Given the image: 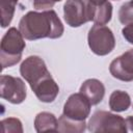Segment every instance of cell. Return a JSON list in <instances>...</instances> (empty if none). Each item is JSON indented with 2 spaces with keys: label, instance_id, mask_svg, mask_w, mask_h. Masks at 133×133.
Instances as JSON below:
<instances>
[{
  "label": "cell",
  "instance_id": "obj_1",
  "mask_svg": "<svg viewBox=\"0 0 133 133\" xmlns=\"http://www.w3.org/2000/svg\"><path fill=\"white\" fill-rule=\"evenodd\" d=\"M19 30L24 38L35 41L39 38H59L64 31V27L53 9L42 11H28L19 22Z\"/></svg>",
  "mask_w": 133,
  "mask_h": 133
},
{
  "label": "cell",
  "instance_id": "obj_2",
  "mask_svg": "<svg viewBox=\"0 0 133 133\" xmlns=\"http://www.w3.org/2000/svg\"><path fill=\"white\" fill-rule=\"evenodd\" d=\"M26 47L23 34L16 27H10L2 36L0 44V59L2 69L10 68L22 58V53Z\"/></svg>",
  "mask_w": 133,
  "mask_h": 133
},
{
  "label": "cell",
  "instance_id": "obj_3",
  "mask_svg": "<svg viewBox=\"0 0 133 133\" xmlns=\"http://www.w3.org/2000/svg\"><path fill=\"white\" fill-rule=\"evenodd\" d=\"M89 132H127L126 119L121 115L105 110H97L90 116L87 123Z\"/></svg>",
  "mask_w": 133,
  "mask_h": 133
},
{
  "label": "cell",
  "instance_id": "obj_4",
  "mask_svg": "<svg viewBox=\"0 0 133 133\" xmlns=\"http://www.w3.org/2000/svg\"><path fill=\"white\" fill-rule=\"evenodd\" d=\"M92 0H66L63 4V18L65 23L76 28L92 21Z\"/></svg>",
  "mask_w": 133,
  "mask_h": 133
},
{
  "label": "cell",
  "instance_id": "obj_5",
  "mask_svg": "<svg viewBox=\"0 0 133 133\" xmlns=\"http://www.w3.org/2000/svg\"><path fill=\"white\" fill-rule=\"evenodd\" d=\"M88 47L92 53L105 56L112 52L115 47V38L111 29L105 25L95 24L88 31Z\"/></svg>",
  "mask_w": 133,
  "mask_h": 133
},
{
  "label": "cell",
  "instance_id": "obj_6",
  "mask_svg": "<svg viewBox=\"0 0 133 133\" xmlns=\"http://www.w3.org/2000/svg\"><path fill=\"white\" fill-rule=\"evenodd\" d=\"M20 74L30 85V88L38 84L45 78L51 76L43 58L31 55L25 58L20 65Z\"/></svg>",
  "mask_w": 133,
  "mask_h": 133
},
{
  "label": "cell",
  "instance_id": "obj_7",
  "mask_svg": "<svg viewBox=\"0 0 133 133\" xmlns=\"http://www.w3.org/2000/svg\"><path fill=\"white\" fill-rule=\"evenodd\" d=\"M0 96L11 104H21L27 96L26 85L19 77L2 75L0 77Z\"/></svg>",
  "mask_w": 133,
  "mask_h": 133
},
{
  "label": "cell",
  "instance_id": "obj_8",
  "mask_svg": "<svg viewBox=\"0 0 133 133\" xmlns=\"http://www.w3.org/2000/svg\"><path fill=\"white\" fill-rule=\"evenodd\" d=\"M90 107L89 101L79 91L68 98L63 105L62 114L76 121H85L90 114Z\"/></svg>",
  "mask_w": 133,
  "mask_h": 133
},
{
  "label": "cell",
  "instance_id": "obj_9",
  "mask_svg": "<svg viewBox=\"0 0 133 133\" xmlns=\"http://www.w3.org/2000/svg\"><path fill=\"white\" fill-rule=\"evenodd\" d=\"M109 72L113 78L124 81H133V49L114 58L109 65Z\"/></svg>",
  "mask_w": 133,
  "mask_h": 133
},
{
  "label": "cell",
  "instance_id": "obj_10",
  "mask_svg": "<svg viewBox=\"0 0 133 133\" xmlns=\"http://www.w3.org/2000/svg\"><path fill=\"white\" fill-rule=\"evenodd\" d=\"M31 89L36 96V98L44 103H52L59 94L58 84L55 82L52 76L45 78Z\"/></svg>",
  "mask_w": 133,
  "mask_h": 133
},
{
  "label": "cell",
  "instance_id": "obj_11",
  "mask_svg": "<svg viewBox=\"0 0 133 133\" xmlns=\"http://www.w3.org/2000/svg\"><path fill=\"white\" fill-rule=\"evenodd\" d=\"M79 91L89 101L92 106L102 102L105 96V86L100 80L90 78L81 84Z\"/></svg>",
  "mask_w": 133,
  "mask_h": 133
},
{
  "label": "cell",
  "instance_id": "obj_12",
  "mask_svg": "<svg viewBox=\"0 0 133 133\" xmlns=\"http://www.w3.org/2000/svg\"><path fill=\"white\" fill-rule=\"evenodd\" d=\"M92 22L98 25H106L112 18V4L108 0H92Z\"/></svg>",
  "mask_w": 133,
  "mask_h": 133
},
{
  "label": "cell",
  "instance_id": "obj_13",
  "mask_svg": "<svg viewBox=\"0 0 133 133\" xmlns=\"http://www.w3.org/2000/svg\"><path fill=\"white\" fill-rule=\"evenodd\" d=\"M58 119L53 113L43 111L36 114L34 118V129L36 132H46V131H57Z\"/></svg>",
  "mask_w": 133,
  "mask_h": 133
},
{
  "label": "cell",
  "instance_id": "obj_14",
  "mask_svg": "<svg viewBox=\"0 0 133 133\" xmlns=\"http://www.w3.org/2000/svg\"><path fill=\"white\" fill-rule=\"evenodd\" d=\"M131 106V98L124 90H114L109 97V108L113 112H123Z\"/></svg>",
  "mask_w": 133,
  "mask_h": 133
},
{
  "label": "cell",
  "instance_id": "obj_15",
  "mask_svg": "<svg viewBox=\"0 0 133 133\" xmlns=\"http://www.w3.org/2000/svg\"><path fill=\"white\" fill-rule=\"evenodd\" d=\"M85 121H76L65 116L64 114L60 115L58 118V132H72V133H82L86 129Z\"/></svg>",
  "mask_w": 133,
  "mask_h": 133
},
{
  "label": "cell",
  "instance_id": "obj_16",
  "mask_svg": "<svg viewBox=\"0 0 133 133\" xmlns=\"http://www.w3.org/2000/svg\"><path fill=\"white\" fill-rule=\"evenodd\" d=\"M19 0H0V10H1V27H7L15 15L16 4Z\"/></svg>",
  "mask_w": 133,
  "mask_h": 133
},
{
  "label": "cell",
  "instance_id": "obj_17",
  "mask_svg": "<svg viewBox=\"0 0 133 133\" xmlns=\"http://www.w3.org/2000/svg\"><path fill=\"white\" fill-rule=\"evenodd\" d=\"M118 20L123 25L133 22V0L124 3L118 10Z\"/></svg>",
  "mask_w": 133,
  "mask_h": 133
},
{
  "label": "cell",
  "instance_id": "obj_18",
  "mask_svg": "<svg viewBox=\"0 0 133 133\" xmlns=\"http://www.w3.org/2000/svg\"><path fill=\"white\" fill-rule=\"evenodd\" d=\"M1 126H2V131L4 133H7V132L22 133L23 132L22 123L19 118H16V117H7V118L2 119Z\"/></svg>",
  "mask_w": 133,
  "mask_h": 133
},
{
  "label": "cell",
  "instance_id": "obj_19",
  "mask_svg": "<svg viewBox=\"0 0 133 133\" xmlns=\"http://www.w3.org/2000/svg\"><path fill=\"white\" fill-rule=\"evenodd\" d=\"M61 0H33V7L36 10H47L54 6L56 2Z\"/></svg>",
  "mask_w": 133,
  "mask_h": 133
},
{
  "label": "cell",
  "instance_id": "obj_20",
  "mask_svg": "<svg viewBox=\"0 0 133 133\" xmlns=\"http://www.w3.org/2000/svg\"><path fill=\"white\" fill-rule=\"evenodd\" d=\"M122 33L123 36L125 37V39L129 43L133 45V22L126 25L123 29H122Z\"/></svg>",
  "mask_w": 133,
  "mask_h": 133
},
{
  "label": "cell",
  "instance_id": "obj_21",
  "mask_svg": "<svg viewBox=\"0 0 133 133\" xmlns=\"http://www.w3.org/2000/svg\"><path fill=\"white\" fill-rule=\"evenodd\" d=\"M126 124H127V127L129 128V130L133 132V115H129L126 118Z\"/></svg>",
  "mask_w": 133,
  "mask_h": 133
}]
</instances>
